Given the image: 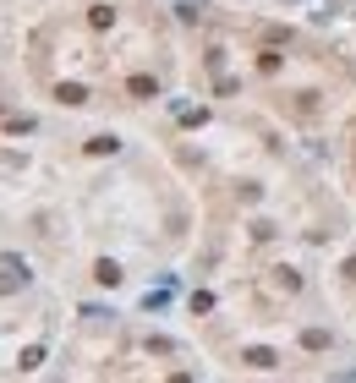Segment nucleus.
Returning <instances> with one entry per match:
<instances>
[]
</instances>
